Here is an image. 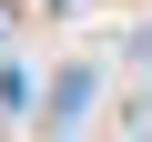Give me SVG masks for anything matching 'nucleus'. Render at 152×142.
<instances>
[{"label":"nucleus","instance_id":"f257e3e1","mask_svg":"<svg viewBox=\"0 0 152 142\" xmlns=\"http://www.w3.org/2000/svg\"><path fill=\"white\" fill-rule=\"evenodd\" d=\"M81 102H91V71H61V81H51V122L71 132V122H81Z\"/></svg>","mask_w":152,"mask_h":142},{"label":"nucleus","instance_id":"f03ea898","mask_svg":"<svg viewBox=\"0 0 152 142\" xmlns=\"http://www.w3.org/2000/svg\"><path fill=\"white\" fill-rule=\"evenodd\" d=\"M122 132H132V142H152V81H142V91L122 102Z\"/></svg>","mask_w":152,"mask_h":142}]
</instances>
